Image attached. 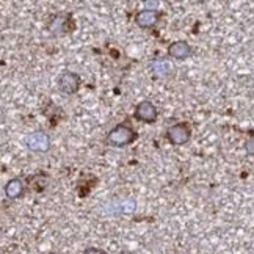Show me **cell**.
Returning <instances> with one entry per match:
<instances>
[{
    "label": "cell",
    "instance_id": "obj_4",
    "mask_svg": "<svg viewBox=\"0 0 254 254\" xmlns=\"http://www.w3.org/2000/svg\"><path fill=\"white\" fill-rule=\"evenodd\" d=\"M135 116L136 120L140 121H144V123H154L155 120H157L159 116V112L157 109H155V105L149 101H143L140 102L138 105H136L135 109Z\"/></svg>",
    "mask_w": 254,
    "mask_h": 254
},
{
    "label": "cell",
    "instance_id": "obj_11",
    "mask_svg": "<svg viewBox=\"0 0 254 254\" xmlns=\"http://www.w3.org/2000/svg\"><path fill=\"white\" fill-rule=\"evenodd\" d=\"M64 22H66V21H63L62 17H55L54 24L51 25V30H52L54 33H63V32H64L63 24H64Z\"/></svg>",
    "mask_w": 254,
    "mask_h": 254
},
{
    "label": "cell",
    "instance_id": "obj_13",
    "mask_svg": "<svg viewBox=\"0 0 254 254\" xmlns=\"http://www.w3.org/2000/svg\"><path fill=\"white\" fill-rule=\"evenodd\" d=\"M83 254H107V253L99 250V248H90V250H86Z\"/></svg>",
    "mask_w": 254,
    "mask_h": 254
},
{
    "label": "cell",
    "instance_id": "obj_8",
    "mask_svg": "<svg viewBox=\"0 0 254 254\" xmlns=\"http://www.w3.org/2000/svg\"><path fill=\"white\" fill-rule=\"evenodd\" d=\"M24 191V184L21 179H11L6 185H5V193H6V196L8 198H11V199H16L19 198L22 194Z\"/></svg>",
    "mask_w": 254,
    "mask_h": 254
},
{
    "label": "cell",
    "instance_id": "obj_2",
    "mask_svg": "<svg viewBox=\"0 0 254 254\" xmlns=\"http://www.w3.org/2000/svg\"><path fill=\"white\" fill-rule=\"evenodd\" d=\"M25 144L27 148L30 151H35V152H46L49 149V146H51V140H49V136L43 132H35V133H30L25 138Z\"/></svg>",
    "mask_w": 254,
    "mask_h": 254
},
{
    "label": "cell",
    "instance_id": "obj_10",
    "mask_svg": "<svg viewBox=\"0 0 254 254\" xmlns=\"http://www.w3.org/2000/svg\"><path fill=\"white\" fill-rule=\"evenodd\" d=\"M135 210V202L133 201H123V202H118V204H110V209L109 212H121V213H130Z\"/></svg>",
    "mask_w": 254,
    "mask_h": 254
},
{
    "label": "cell",
    "instance_id": "obj_5",
    "mask_svg": "<svg viewBox=\"0 0 254 254\" xmlns=\"http://www.w3.org/2000/svg\"><path fill=\"white\" fill-rule=\"evenodd\" d=\"M168 140L176 144V146H181L185 144L190 140V129L187 124H176L173 126L171 129L168 130Z\"/></svg>",
    "mask_w": 254,
    "mask_h": 254
},
{
    "label": "cell",
    "instance_id": "obj_6",
    "mask_svg": "<svg viewBox=\"0 0 254 254\" xmlns=\"http://www.w3.org/2000/svg\"><path fill=\"white\" fill-rule=\"evenodd\" d=\"M160 14L157 11H148V9H141V11L135 16V22L141 28H151L159 22Z\"/></svg>",
    "mask_w": 254,
    "mask_h": 254
},
{
    "label": "cell",
    "instance_id": "obj_9",
    "mask_svg": "<svg viewBox=\"0 0 254 254\" xmlns=\"http://www.w3.org/2000/svg\"><path fill=\"white\" fill-rule=\"evenodd\" d=\"M152 69H154L155 74L162 77V75L170 74L171 69H173V66H171V63L168 60H155L152 63Z\"/></svg>",
    "mask_w": 254,
    "mask_h": 254
},
{
    "label": "cell",
    "instance_id": "obj_7",
    "mask_svg": "<svg viewBox=\"0 0 254 254\" xmlns=\"http://www.w3.org/2000/svg\"><path fill=\"white\" fill-rule=\"evenodd\" d=\"M168 54L173 58H178V60H185L191 55V46L185 41H176L170 46Z\"/></svg>",
    "mask_w": 254,
    "mask_h": 254
},
{
    "label": "cell",
    "instance_id": "obj_14",
    "mask_svg": "<svg viewBox=\"0 0 254 254\" xmlns=\"http://www.w3.org/2000/svg\"><path fill=\"white\" fill-rule=\"evenodd\" d=\"M247 144H248V152H250V154H253V136H250Z\"/></svg>",
    "mask_w": 254,
    "mask_h": 254
},
{
    "label": "cell",
    "instance_id": "obj_1",
    "mask_svg": "<svg viewBox=\"0 0 254 254\" xmlns=\"http://www.w3.org/2000/svg\"><path fill=\"white\" fill-rule=\"evenodd\" d=\"M136 138V133L132 127H129L127 124H120L116 126L115 129L109 133V143L112 146H116V148H121V146H126L132 143Z\"/></svg>",
    "mask_w": 254,
    "mask_h": 254
},
{
    "label": "cell",
    "instance_id": "obj_12",
    "mask_svg": "<svg viewBox=\"0 0 254 254\" xmlns=\"http://www.w3.org/2000/svg\"><path fill=\"white\" fill-rule=\"evenodd\" d=\"M159 2H155V0H154V2H146L144 3V6H146V9H148V11H155V8H159Z\"/></svg>",
    "mask_w": 254,
    "mask_h": 254
},
{
    "label": "cell",
    "instance_id": "obj_3",
    "mask_svg": "<svg viewBox=\"0 0 254 254\" xmlns=\"http://www.w3.org/2000/svg\"><path fill=\"white\" fill-rule=\"evenodd\" d=\"M58 88L64 94H74L80 88V77L75 72H64L58 79Z\"/></svg>",
    "mask_w": 254,
    "mask_h": 254
}]
</instances>
